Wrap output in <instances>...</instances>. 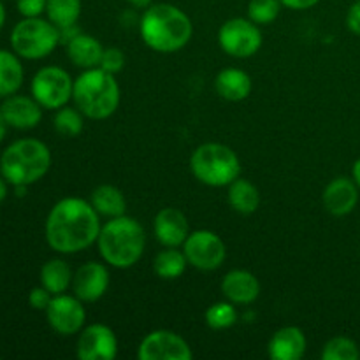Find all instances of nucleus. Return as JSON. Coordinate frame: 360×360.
I'll return each mask as SVG.
<instances>
[{
  "instance_id": "obj_3",
  "label": "nucleus",
  "mask_w": 360,
  "mask_h": 360,
  "mask_svg": "<svg viewBox=\"0 0 360 360\" xmlns=\"http://www.w3.org/2000/svg\"><path fill=\"white\" fill-rule=\"evenodd\" d=\"M98 253L108 266L115 269L134 267L146 248V232L132 217L109 218L101 229L97 239Z\"/></svg>"
},
{
  "instance_id": "obj_6",
  "label": "nucleus",
  "mask_w": 360,
  "mask_h": 360,
  "mask_svg": "<svg viewBox=\"0 0 360 360\" xmlns=\"http://www.w3.org/2000/svg\"><path fill=\"white\" fill-rule=\"evenodd\" d=\"M190 171L207 186H227L241 174V162L234 150L220 143L200 144L190 157Z\"/></svg>"
},
{
  "instance_id": "obj_39",
  "label": "nucleus",
  "mask_w": 360,
  "mask_h": 360,
  "mask_svg": "<svg viewBox=\"0 0 360 360\" xmlns=\"http://www.w3.org/2000/svg\"><path fill=\"white\" fill-rule=\"evenodd\" d=\"M7 123H6V118H4L2 115V108H0V143L4 141V137H6V132H7Z\"/></svg>"
},
{
  "instance_id": "obj_30",
  "label": "nucleus",
  "mask_w": 360,
  "mask_h": 360,
  "mask_svg": "<svg viewBox=\"0 0 360 360\" xmlns=\"http://www.w3.org/2000/svg\"><path fill=\"white\" fill-rule=\"evenodd\" d=\"M360 350L354 340L345 336H336L326 343L322 350L323 360H357Z\"/></svg>"
},
{
  "instance_id": "obj_5",
  "label": "nucleus",
  "mask_w": 360,
  "mask_h": 360,
  "mask_svg": "<svg viewBox=\"0 0 360 360\" xmlns=\"http://www.w3.org/2000/svg\"><path fill=\"white\" fill-rule=\"evenodd\" d=\"M72 101L76 108L90 120H105L120 105V86L115 74L101 67L86 69L74 79Z\"/></svg>"
},
{
  "instance_id": "obj_11",
  "label": "nucleus",
  "mask_w": 360,
  "mask_h": 360,
  "mask_svg": "<svg viewBox=\"0 0 360 360\" xmlns=\"http://www.w3.org/2000/svg\"><path fill=\"white\" fill-rule=\"evenodd\" d=\"M46 319L49 327L60 336H72L83 330L86 322V309L83 301L76 295L58 294L53 295L48 309H46Z\"/></svg>"
},
{
  "instance_id": "obj_14",
  "label": "nucleus",
  "mask_w": 360,
  "mask_h": 360,
  "mask_svg": "<svg viewBox=\"0 0 360 360\" xmlns=\"http://www.w3.org/2000/svg\"><path fill=\"white\" fill-rule=\"evenodd\" d=\"M111 276L109 269L101 262H86L74 273L72 290L83 302H97L108 292Z\"/></svg>"
},
{
  "instance_id": "obj_4",
  "label": "nucleus",
  "mask_w": 360,
  "mask_h": 360,
  "mask_svg": "<svg viewBox=\"0 0 360 360\" xmlns=\"http://www.w3.org/2000/svg\"><path fill=\"white\" fill-rule=\"evenodd\" d=\"M51 167V151L42 141L18 139L4 150L0 157V174L9 185H34L44 178Z\"/></svg>"
},
{
  "instance_id": "obj_25",
  "label": "nucleus",
  "mask_w": 360,
  "mask_h": 360,
  "mask_svg": "<svg viewBox=\"0 0 360 360\" xmlns=\"http://www.w3.org/2000/svg\"><path fill=\"white\" fill-rule=\"evenodd\" d=\"M229 204L241 214H252L260 206L259 188L248 179H234L229 185Z\"/></svg>"
},
{
  "instance_id": "obj_18",
  "label": "nucleus",
  "mask_w": 360,
  "mask_h": 360,
  "mask_svg": "<svg viewBox=\"0 0 360 360\" xmlns=\"http://www.w3.org/2000/svg\"><path fill=\"white\" fill-rule=\"evenodd\" d=\"M221 294L232 304H252L260 295V283L250 271H229L221 280Z\"/></svg>"
},
{
  "instance_id": "obj_38",
  "label": "nucleus",
  "mask_w": 360,
  "mask_h": 360,
  "mask_svg": "<svg viewBox=\"0 0 360 360\" xmlns=\"http://www.w3.org/2000/svg\"><path fill=\"white\" fill-rule=\"evenodd\" d=\"M127 2L136 7V9H148L153 4V0H127Z\"/></svg>"
},
{
  "instance_id": "obj_9",
  "label": "nucleus",
  "mask_w": 360,
  "mask_h": 360,
  "mask_svg": "<svg viewBox=\"0 0 360 360\" xmlns=\"http://www.w3.org/2000/svg\"><path fill=\"white\" fill-rule=\"evenodd\" d=\"M218 44L234 58H250L262 48V32L250 18H232L218 30Z\"/></svg>"
},
{
  "instance_id": "obj_31",
  "label": "nucleus",
  "mask_w": 360,
  "mask_h": 360,
  "mask_svg": "<svg viewBox=\"0 0 360 360\" xmlns=\"http://www.w3.org/2000/svg\"><path fill=\"white\" fill-rule=\"evenodd\" d=\"M280 0H250L248 18L257 25H271L280 16Z\"/></svg>"
},
{
  "instance_id": "obj_19",
  "label": "nucleus",
  "mask_w": 360,
  "mask_h": 360,
  "mask_svg": "<svg viewBox=\"0 0 360 360\" xmlns=\"http://www.w3.org/2000/svg\"><path fill=\"white\" fill-rule=\"evenodd\" d=\"M304 333L295 326L278 329L269 341V357L273 360H301L306 354Z\"/></svg>"
},
{
  "instance_id": "obj_35",
  "label": "nucleus",
  "mask_w": 360,
  "mask_h": 360,
  "mask_svg": "<svg viewBox=\"0 0 360 360\" xmlns=\"http://www.w3.org/2000/svg\"><path fill=\"white\" fill-rule=\"evenodd\" d=\"M347 27L350 28V32H354L355 35H360V0L352 4V7L348 9Z\"/></svg>"
},
{
  "instance_id": "obj_27",
  "label": "nucleus",
  "mask_w": 360,
  "mask_h": 360,
  "mask_svg": "<svg viewBox=\"0 0 360 360\" xmlns=\"http://www.w3.org/2000/svg\"><path fill=\"white\" fill-rule=\"evenodd\" d=\"M81 9H83L81 0H48L46 4L48 20L58 28L76 25L81 16Z\"/></svg>"
},
{
  "instance_id": "obj_42",
  "label": "nucleus",
  "mask_w": 360,
  "mask_h": 360,
  "mask_svg": "<svg viewBox=\"0 0 360 360\" xmlns=\"http://www.w3.org/2000/svg\"><path fill=\"white\" fill-rule=\"evenodd\" d=\"M6 7H4V4H2V0H0V28L4 27V23H6Z\"/></svg>"
},
{
  "instance_id": "obj_10",
  "label": "nucleus",
  "mask_w": 360,
  "mask_h": 360,
  "mask_svg": "<svg viewBox=\"0 0 360 360\" xmlns=\"http://www.w3.org/2000/svg\"><path fill=\"white\" fill-rule=\"evenodd\" d=\"M183 253L192 267L199 271H214L224 264L227 257L224 239L211 231L190 232L183 243Z\"/></svg>"
},
{
  "instance_id": "obj_24",
  "label": "nucleus",
  "mask_w": 360,
  "mask_h": 360,
  "mask_svg": "<svg viewBox=\"0 0 360 360\" xmlns=\"http://www.w3.org/2000/svg\"><path fill=\"white\" fill-rule=\"evenodd\" d=\"M74 273L63 259H51L41 267V285L53 295L65 294L72 285Z\"/></svg>"
},
{
  "instance_id": "obj_2",
  "label": "nucleus",
  "mask_w": 360,
  "mask_h": 360,
  "mask_svg": "<svg viewBox=\"0 0 360 360\" xmlns=\"http://www.w3.org/2000/svg\"><path fill=\"white\" fill-rule=\"evenodd\" d=\"M144 44L158 53H176L185 48L193 34L188 14L172 4H151L139 23Z\"/></svg>"
},
{
  "instance_id": "obj_40",
  "label": "nucleus",
  "mask_w": 360,
  "mask_h": 360,
  "mask_svg": "<svg viewBox=\"0 0 360 360\" xmlns=\"http://www.w3.org/2000/svg\"><path fill=\"white\" fill-rule=\"evenodd\" d=\"M6 197H7V181L4 179V176L0 174V204L6 200Z\"/></svg>"
},
{
  "instance_id": "obj_28",
  "label": "nucleus",
  "mask_w": 360,
  "mask_h": 360,
  "mask_svg": "<svg viewBox=\"0 0 360 360\" xmlns=\"http://www.w3.org/2000/svg\"><path fill=\"white\" fill-rule=\"evenodd\" d=\"M83 112L77 108H63L56 109V115L53 118V127H55L56 132L63 137H76L79 136L81 130H83L84 122H83Z\"/></svg>"
},
{
  "instance_id": "obj_1",
  "label": "nucleus",
  "mask_w": 360,
  "mask_h": 360,
  "mask_svg": "<svg viewBox=\"0 0 360 360\" xmlns=\"http://www.w3.org/2000/svg\"><path fill=\"white\" fill-rule=\"evenodd\" d=\"M101 214L90 200L65 197L58 200L46 218V241L62 255H74L95 245L101 234Z\"/></svg>"
},
{
  "instance_id": "obj_17",
  "label": "nucleus",
  "mask_w": 360,
  "mask_h": 360,
  "mask_svg": "<svg viewBox=\"0 0 360 360\" xmlns=\"http://www.w3.org/2000/svg\"><path fill=\"white\" fill-rule=\"evenodd\" d=\"M323 207L334 217H345L355 210L359 202V185L355 179L340 176L326 186L322 193Z\"/></svg>"
},
{
  "instance_id": "obj_8",
  "label": "nucleus",
  "mask_w": 360,
  "mask_h": 360,
  "mask_svg": "<svg viewBox=\"0 0 360 360\" xmlns=\"http://www.w3.org/2000/svg\"><path fill=\"white\" fill-rule=\"evenodd\" d=\"M30 90L32 97L44 109H60L72 98L74 79L62 67L48 65L35 72Z\"/></svg>"
},
{
  "instance_id": "obj_34",
  "label": "nucleus",
  "mask_w": 360,
  "mask_h": 360,
  "mask_svg": "<svg viewBox=\"0 0 360 360\" xmlns=\"http://www.w3.org/2000/svg\"><path fill=\"white\" fill-rule=\"evenodd\" d=\"M53 294L49 290H46L44 287H35L32 288L30 294H28V304L32 306L34 309H39V311H46L51 302Z\"/></svg>"
},
{
  "instance_id": "obj_26",
  "label": "nucleus",
  "mask_w": 360,
  "mask_h": 360,
  "mask_svg": "<svg viewBox=\"0 0 360 360\" xmlns=\"http://www.w3.org/2000/svg\"><path fill=\"white\" fill-rule=\"evenodd\" d=\"M186 266H188V260L185 253L179 252L178 248H167V246L153 260V271L162 280H176L185 273Z\"/></svg>"
},
{
  "instance_id": "obj_13",
  "label": "nucleus",
  "mask_w": 360,
  "mask_h": 360,
  "mask_svg": "<svg viewBox=\"0 0 360 360\" xmlns=\"http://www.w3.org/2000/svg\"><path fill=\"white\" fill-rule=\"evenodd\" d=\"M79 360H112L118 355V340L105 323H91L79 333L76 343Z\"/></svg>"
},
{
  "instance_id": "obj_21",
  "label": "nucleus",
  "mask_w": 360,
  "mask_h": 360,
  "mask_svg": "<svg viewBox=\"0 0 360 360\" xmlns=\"http://www.w3.org/2000/svg\"><path fill=\"white\" fill-rule=\"evenodd\" d=\"M67 48V58L72 62V65L79 67V69H94V67L101 65L102 53H104V46L90 34H77Z\"/></svg>"
},
{
  "instance_id": "obj_36",
  "label": "nucleus",
  "mask_w": 360,
  "mask_h": 360,
  "mask_svg": "<svg viewBox=\"0 0 360 360\" xmlns=\"http://www.w3.org/2000/svg\"><path fill=\"white\" fill-rule=\"evenodd\" d=\"M281 6L288 7V9L294 11H304V9H311L315 7L320 0H280Z\"/></svg>"
},
{
  "instance_id": "obj_12",
  "label": "nucleus",
  "mask_w": 360,
  "mask_h": 360,
  "mask_svg": "<svg viewBox=\"0 0 360 360\" xmlns=\"http://www.w3.org/2000/svg\"><path fill=\"white\" fill-rule=\"evenodd\" d=\"M141 360H190L193 357L190 345L172 330H153L139 345Z\"/></svg>"
},
{
  "instance_id": "obj_29",
  "label": "nucleus",
  "mask_w": 360,
  "mask_h": 360,
  "mask_svg": "<svg viewBox=\"0 0 360 360\" xmlns=\"http://www.w3.org/2000/svg\"><path fill=\"white\" fill-rule=\"evenodd\" d=\"M204 319H206L207 327L214 330H224L238 322V309L231 301L214 302L213 306L206 309Z\"/></svg>"
},
{
  "instance_id": "obj_15",
  "label": "nucleus",
  "mask_w": 360,
  "mask_h": 360,
  "mask_svg": "<svg viewBox=\"0 0 360 360\" xmlns=\"http://www.w3.org/2000/svg\"><path fill=\"white\" fill-rule=\"evenodd\" d=\"M153 232L162 246L178 248V246H183V243L188 238L190 225L181 211L176 207H164L155 217Z\"/></svg>"
},
{
  "instance_id": "obj_32",
  "label": "nucleus",
  "mask_w": 360,
  "mask_h": 360,
  "mask_svg": "<svg viewBox=\"0 0 360 360\" xmlns=\"http://www.w3.org/2000/svg\"><path fill=\"white\" fill-rule=\"evenodd\" d=\"M98 67L109 74H118L125 67V55L120 48H104Z\"/></svg>"
},
{
  "instance_id": "obj_16",
  "label": "nucleus",
  "mask_w": 360,
  "mask_h": 360,
  "mask_svg": "<svg viewBox=\"0 0 360 360\" xmlns=\"http://www.w3.org/2000/svg\"><path fill=\"white\" fill-rule=\"evenodd\" d=\"M0 108L7 125L18 130L35 129L42 120V105L34 97L9 95Z\"/></svg>"
},
{
  "instance_id": "obj_20",
  "label": "nucleus",
  "mask_w": 360,
  "mask_h": 360,
  "mask_svg": "<svg viewBox=\"0 0 360 360\" xmlns=\"http://www.w3.org/2000/svg\"><path fill=\"white\" fill-rule=\"evenodd\" d=\"M214 88H217V94L225 101L241 102L252 94L253 83L248 72L231 67V69H224L218 72L217 79H214Z\"/></svg>"
},
{
  "instance_id": "obj_22",
  "label": "nucleus",
  "mask_w": 360,
  "mask_h": 360,
  "mask_svg": "<svg viewBox=\"0 0 360 360\" xmlns=\"http://www.w3.org/2000/svg\"><path fill=\"white\" fill-rule=\"evenodd\" d=\"M25 79V70L20 56L7 49H0V97L14 95L21 88Z\"/></svg>"
},
{
  "instance_id": "obj_23",
  "label": "nucleus",
  "mask_w": 360,
  "mask_h": 360,
  "mask_svg": "<svg viewBox=\"0 0 360 360\" xmlns=\"http://www.w3.org/2000/svg\"><path fill=\"white\" fill-rule=\"evenodd\" d=\"M90 202L95 207V211L105 218L122 217L127 211L125 195L122 193V190L112 185L97 186L91 192Z\"/></svg>"
},
{
  "instance_id": "obj_33",
  "label": "nucleus",
  "mask_w": 360,
  "mask_h": 360,
  "mask_svg": "<svg viewBox=\"0 0 360 360\" xmlns=\"http://www.w3.org/2000/svg\"><path fill=\"white\" fill-rule=\"evenodd\" d=\"M48 0H16L18 13L23 18H37L46 13Z\"/></svg>"
},
{
  "instance_id": "obj_7",
  "label": "nucleus",
  "mask_w": 360,
  "mask_h": 360,
  "mask_svg": "<svg viewBox=\"0 0 360 360\" xmlns=\"http://www.w3.org/2000/svg\"><path fill=\"white\" fill-rule=\"evenodd\" d=\"M60 44L58 27L49 20L23 18L11 32V46L18 56L27 60H41L51 55Z\"/></svg>"
},
{
  "instance_id": "obj_41",
  "label": "nucleus",
  "mask_w": 360,
  "mask_h": 360,
  "mask_svg": "<svg viewBox=\"0 0 360 360\" xmlns=\"http://www.w3.org/2000/svg\"><path fill=\"white\" fill-rule=\"evenodd\" d=\"M354 179H355V183H357L359 188H360V158L354 164Z\"/></svg>"
},
{
  "instance_id": "obj_37",
  "label": "nucleus",
  "mask_w": 360,
  "mask_h": 360,
  "mask_svg": "<svg viewBox=\"0 0 360 360\" xmlns=\"http://www.w3.org/2000/svg\"><path fill=\"white\" fill-rule=\"evenodd\" d=\"M60 30V44H69L70 41H72L74 37H76L77 34H81L79 28L76 27V25H70V27H63V28H58Z\"/></svg>"
}]
</instances>
